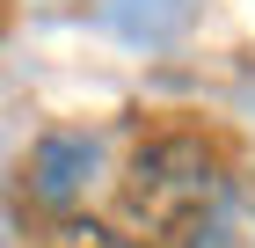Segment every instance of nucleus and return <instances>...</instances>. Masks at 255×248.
<instances>
[{
	"mask_svg": "<svg viewBox=\"0 0 255 248\" xmlns=\"http://www.w3.org/2000/svg\"><path fill=\"white\" fill-rule=\"evenodd\" d=\"M190 7H197V0H102L110 29L131 37V44H168L182 22H190Z\"/></svg>",
	"mask_w": 255,
	"mask_h": 248,
	"instance_id": "3",
	"label": "nucleus"
},
{
	"mask_svg": "<svg viewBox=\"0 0 255 248\" xmlns=\"http://www.w3.org/2000/svg\"><path fill=\"white\" fill-rule=\"evenodd\" d=\"M88 168H95V139L88 132H51L29 146V197L44 205H73L88 190Z\"/></svg>",
	"mask_w": 255,
	"mask_h": 248,
	"instance_id": "2",
	"label": "nucleus"
},
{
	"mask_svg": "<svg viewBox=\"0 0 255 248\" xmlns=\"http://www.w3.org/2000/svg\"><path fill=\"white\" fill-rule=\"evenodd\" d=\"M117 219L131 248H226L234 175L204 132H153L117 175Z\"/></svg>",
	"mask_w": 255,
	"mask_h": 248,
	"instance_id": "1",
	"label": "nucleus"
},
{
	"mask_svg": "<svg viewBox=\"0 0 255 248\" xmlns=\"http://www.w3.org/2000/svg\"><path fill=\"white\" fill-rule=\"evenodd\" d=\"M37 248H131V241H124L117 227H102V219H73V212H66Z\"/></svg>",
	"mask_w": 255,
	"mask_h": 248,
	"instance_id": "4",
	"label": "nucleus"
}]
</instances>
